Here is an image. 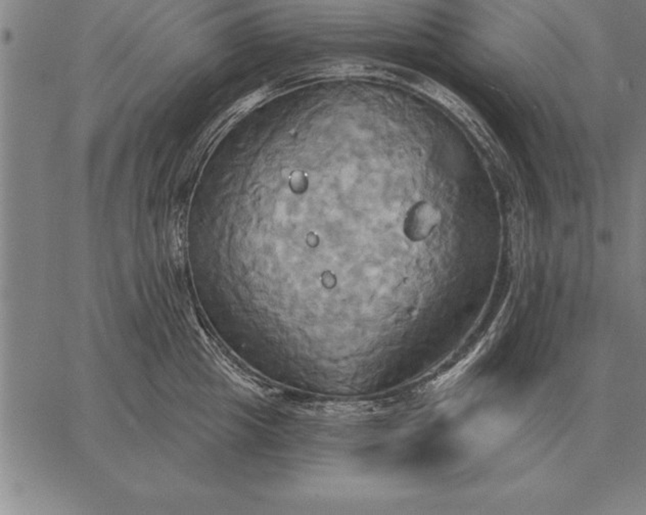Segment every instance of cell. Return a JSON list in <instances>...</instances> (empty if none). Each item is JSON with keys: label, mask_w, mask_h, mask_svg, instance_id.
Masks as SVG:
<instances>
[{"label": "cell", "mask_w": 646, "mask_h": 515, "mask_svg": "<svg viewBox=\"0 0 646 515\" xmlns=\"http://www.w3.org/2000/svg\"><path fill=\"white\" fill-rule=\"evenodd\" d=\"M433 218L435 217H433L431 208L422 206L413 210L412 215L408 217L406 224L409 227L410 232L414 234V237L416 235L422 237L430 230L431 227H433Z\"/></svg>", "instance_id": "cell-1"}]
</instances>
